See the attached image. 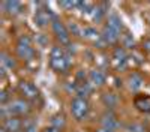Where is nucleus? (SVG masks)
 I'll use <instances>...</instances> for the list:
<instances>
[{
	"instance_id": "1",
	"label": "nucleus",
	"mask_w": 150,
	"mask_h": 132,
	"mask_svg": "<svg viewBox=\"0 0 150 132\" xmlns=\"http://www.w3.org/2000/svg\"><path fill=\"white\" fill-rule=\"evenodd\" d=\"M50 66H51L56 72H66L71 66L69 57L65 54V51L60 47H54L51 50V56H50Z\"/></svg>"
},
{
	"instance_id": "2",
	"label": "nucleus",
	"mask_w": 150,
	"mask_h": 132,
	"mask_svg": "<svg viewBox=\"0 0 150 132\" xmlns=\"http://www.w3.org/2000/svg\"><path fill=\"white\" fill-rule=\"evenodd\" d=\"M89 111H90V107H89V102H87L84 98H75L72 102H71V113L74 116L75 120H84L89 116Z\"/></svg>"
},
{
	"instance_id": "3",
	"label": "nucleus",
	"mask_w": 150,
	"mask_h": 132,
	"mask_svg": "<svg viewBox=\"0 0 150 132\" xmlns=\"http://www.w3.org/2000/svg\"><path fill=\"white\" fill-rule=\"evenodd\" d=\"M17 54L23 60H32L35 57V50L32 47V39L29 36H21L17 44Z\"/></svg>"
},
{
	"instance_id": "4",
	"label": "nucleus",
	"mask_w": 150,
	"mask_h": 132,
	"mask_svg": "<svg viewBox=\"0 0 150 132\" xmlns=\"http://www.w3.org/2000/svg\"><path fill=\"white\" fill-rule=\"evenodd\" d=\"M51 26H53V32L56 33V38L59 39V42L63 44V45H68L69 44V30H68V27L62 21H59L57 18L53 20Z\"/></svg>"
},
{
	"instance_id": "5",
	"label": "nucleus",
	"mask_w": 150,
	"mask_h": 132,
	"mask_svg": "<svg viewBox=\"0 0 150 132\" xmlns=\"http://www.w3.org/2000/svg\"><path fill=\"white\" fill-rule=\"evenodd\" d=\"M9 111L12 116H24L30 111V105L26 99H14L9 104Z\"/></svg>"
},
{
	"instance_id": "6",
	"label": "nucleus",
	"mask_w": 150,
	"mask_h": 132,
	"mask_svg": "<svg viewBox=\"0 0 150 132\" xmlns=\"http://www.w3.org/2000/svg\"><path fill=\"white\" fill-rule=\"evenodd\" d=\"M18 90L24 96V99H36L38 96H39V90H38V87L30 81H21L20 86H18Z\"/></svg>"
},
{
	"instance_id": "7",
	"label": "nucleus",
	"mask_w": 150,
	"mask_h": 132,
	"mask_svg": "<svg viewBox=\"0 0 150 132\" xmlns=\"http://www.w3.org/2000/svg\"><path fill=\"white\" fill-rule=\"evenodd\" d=\"M112 62H114L116 69H125L126 68V63H128L126 51H125L123 48H120V47L114 48V51H112Z\"/></svg>"
},
{
	"instance_id": "8",
	"label": "nucleus",
	"mask_w": 150,
	"mask_h": 132,
	"mask_svg": "<svg viewBox=\"0 0 150 132\" xmlns=\"http://www.w3.org/2000/svg\"><path fill=\"white\" fill-rule=\"evenodd\" d=\"M54 17L51 15L50 9H38L36 11V15H35V21L39 27H45L50 21H53Z\"/></svg>"
},
{
	"instance_id": "9",
	"label": "nucleus",
	"mask_w": 150,
	"mask_h": 132,
	"mask_svg": "<svg viewBox=\"0 0 150 132\" xmlns=\"http://www.w3.org/2000/svg\"><path fill=\"white\" fill-rule=\"evenodd\" d=\"M21 128H23V122L15 116L8 117V119L3 120V129L6 132H20Z\"/></svg>"
},
{
	"instance_id": "10",
	"label": "nucleus",
	"mask_w": 150,
	"mask_h": 132,
	"mask_svg": "<svg viewBox=\"0 0 150 132\" xmlns=\"http://www.w3.org/2000/svg\"><path fill=\"white\" fill-rule=\"evenodd\" d=\"M135 107L143 113H150V95H138L134 99Z\"/></svg>"
},
{
	"instance_id": "11",
	"label": "nucleus",
	"mask_w": 150,
	"mask_h": 132,
	"mask_svg": "<svg viewBox=\"0 0 150 132\" xmlns=\"http://www.w3.org/2000/svg\"><path fill=\"white\" fill-rule=\"evenodd\" d=\"M89 80L92 83V86L101 87V86H104V83H105V74L101 69H93V71H90V74H89Z\"/></svg>"
},
{
	"instance_id": "12",
	"label": "nucleus",
	"mask_w": 150,
	"mask_h": 132,
	"mask_svg": "<svg viewBox=\"0 0 150 132\" xmlns=\"http://www.w3.org/2000/svg\"><path fill=\"white\" fill-rule=\"evenodd\" d=\"M101 123H102V128H108V129H112V131H116L119 128V120L112 113H105L102 116Z\"/></svg>"
},
{
	"instance_id": "13",
	"label": "nucleus",
	"mask_w": 150,
	"mask_h": 132,
	"mask_svg": "<svg viewBox=\"0 0 150 132\" xmlns=\"http://www.w3.org/2000/svg\"><path fill=\"white\" fill-rule=\"evenodd\" d=\"M102 39L107 42V45H110V44H116L117 41H119V38H120V33H117V32H114L112 29H110V27H104V30H102Z\"/></svg>"
},
{
	"instance_id": "14",
	"label": "nucleus",
	"mask_w": 150,
	"mask_h": 132,
	"mask_svg": "<svg viewBox=\"0 0 150 132\" xmlns=\"http://www.w3.org/2000/svg\"><path fill=\"white\" fill-rule=\"evenodd\" d=\"M2 8H3V12L8 15H17L20 14L21 11V3L20 2H3L2 3Z\"/></svg>"
},
{
	"instance_id": "15",
	"label": "nucleus",
	"mask_w": 150,
	"mask_h": 132,
	"mask_svg": "<svg viewBox=\"0 0 150 132\" xmlns=\"http://www.w3.org/2000/svg\"><path fill=\"white\" fill-rule=\"evenodd\" d=\"M107 27H110V29H112L114 32L120 33L122 29H123V23H122L120 17L116 15V14H111V15L107 18Z\"/></svg>"
},
{
	"instance_id": "16",
	"label": "nucleus",
	"mask_w": 150,
	"mask_h": 132,
	"mask_svg": "<svg viewBox=\"0 0 150 132\" xmlns=\"http://www.w3.org/2000/svg\"><path fill=\"white\" fill-rule=\"evenodd\" d=\"M81 36H83V38H86L87 41H92L93 44H95L98 39H101V35H99L93 27H84V29H83Z\"/></svg>"
},
{
	"instance_id": "17",
	"label": "nucleus",
	"mask_w": 150,
	"mask_h": 132,
	"mask_svg": "<svg viewBox=\"0 0 150 132\" xmlns=\"http://www.w3.org/2000/svg\"><path fill=\"white\" fill-rule=\"evenodd\" d=\"M102 102H104V105L107 108H114L119 104V98H117V95H114V93H105L102 96Z\"/></svg>"
},
{
	"instance_id": "18",
	"label": "nucleus",
	"mask_w": 150,
	"mask_h": 132,
	"mask_svg": "<svg viewBox=\"0 0 150 132\" xmlns=\"http://www.w3.org/2000/svg\"><path fill=\"white\" fill-rule=\"evenodd\" d=\"M143 86V77L138 74V72H134V74L129 77V89L131 90H138Z\"/></svg>"
},
{
	"instance_id": "19",
	"label": "nucleus",
	"mask_w": 150,
	"mask_h": 132,
	"mask_svg": "<svg viewBox=\"0 0 150 132\" xmlns=\"http://www.w3.org/2000/svg\"><path fill=\"white\" fill-rule=\"evenodd\" d=\"M0 62H2V68L3 69H14L17 65H15V60H12V57L6 53H2L0 56Z\"/></svg>"
},
{
	"instance_id": "20",
	"label": "nucleus",
	"mask_w": 150,
	"mask_h": 132,
	"mask_svg": "<svg viewBox=\"0 0 150 132\" xmlns=\"http://www.w3.org/2000/svg\"><path fill=\"white\" fill-rule=\"evenodd\" d=\"M75 90H77V95H78V98H84V96H87V95H89L90 93V86H89V84H87V83H80L78 84V86H77V89H75ZM86 99V98H84Z\"/></svg>"
},
{
	"instance_id": "21",
	"label": "nucleus",
	"mask_w": 150,
	"mask_h": 132,
	"mask_svg": "<svg viewBox=\"0 0 150 132\" xmlns=\"http://www.w3.org/2000/svg\"><path fill=\"white\" fill-rule=\"evenodd\" d=\"M65 125H66V120H65V117L62 116V114H56V116H53V119H51V126H54V128H57V129H63L65 128Z\"/></svg>"
},
{
	"instance_id": "22",
	"label": "nucleus",
	"mask_w": 150,
	"mask_h": 132,
	"mask_svg": "<svg viewBox=\"0 0 150 132\" xmlns=\"http://www.w3.org/2000/svg\"><path fill=\"white\" fill-rule=\"evenodd\" d=\"M122 45L125 47V48H131V47H134V38H132V35L129 33V32H126L123 36H122Z\"/></svg>"
},
{
	"instance_id": "23",
	"label": "nucleus",
	"mask_w": 150,
	"mask_h": 132,
	"mask_svg": "<svg viewBox=\"0 0 150 132\" xmlns=\"http://www.w3.org/2000/svg\"><path fill=\"white\" fill-rule=\"evenodd\" d=\"M68 30H69V33H72V35H77V36H81V33H83V29L78 26L77 23H74V21L69 24V29H68Z\"/></svg>"
},
{
	"instance_id": "24",
	"label": "nucleus",
	"mask_w": 150,
	"mask_h": 132,
	"mask_svg": "<svg viewBox=\"0 0 150 132\" xmlns=\"http://www.w3.org/2000/svg\"><path fill=\"white\" fill-rule=\"evenodd\" d=\"M128 131H129V132H144V128H143L141 125L134 123V125H129V126H128Z\"/></svg>"
},
{
	"instance_id": "25",
	"label": "nucleus",
	"mask_w": 150,
	"mask_h": 132,
	"mask_svg": "<svg viewBox=\"0 0 150 132\" xmlns=\"http://www.w3.org/2000/svg\"><path fill=\"white\" fill-rule=\"evenodd\" d=\"M143 48H144V51L150 53V38H146L143 41Z\"/></svg>"
},
{
	"instance_id": "26",
	"label": "nucleus",
	"mask_w": 150,
	"mask_h": 132,
	"mask_svg": "<svg viewBox=\"0 0 150 132\" xmlns=\"http://www.w3.org/2000/svg\"><path fill=\"white\" fill-rule=\"evenodd\" d=\"M44 132H60V129H57V128H54V126H50V128H47Z\"/></svg>"
},
{
	"instance_id": "27",
	"label": "nucleus",
	"mask_w": 150,
	"mask_h": 132,
	"mask_svg": "<svg viewBox=\"0 0 150 132\" xmlns=\"http://www.w3.org/2000/svg\"><path fill=\"white\" fill-rule=\"evenodd\" d=\"M96 132H116V131H112V129H108V128H101V129H98Z\"/></svg>"
},
{
	"instance_id": "28",
	"label": "nucleus",
	"mask_w": 150,
	"mask_h": 132,
	"mask_svg": "<svg viewBox=\"0 0 150 132\" xmlns=\"http://www.w3.org/2000/svg\"><path fill=\"white\" fill-rule=\"evenodd\" d=\"M146 20H147V23L150 24V12H147V14H146Z\"/></svg>"
}]
</instances>
